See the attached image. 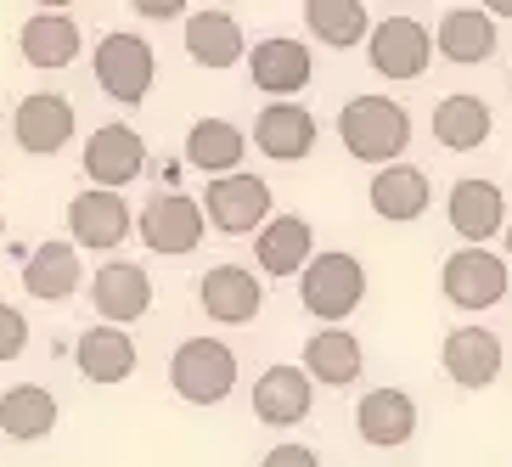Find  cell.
Masks as SVG:
<instances>
[{"mask_svg": "<svg viewBox=\"0 0 512 467\" xmlns=\"http://www.w3.org/2000/svg\"><path fill=\"white\" fill-rule=\"evenodd\" d=\"M338 136H344L349 158H361L372 169H389L411 147V113L400 102H389V96H355L338 113Z\"/></svg>", "mask_w": 512, "mask_h": 467, "instance_id": "6da1fadb", "label": "cell"}, {"mask_svg": "<svg viewBox=\"0 0 512 467\" xmlns=\"http://www.w3.org/2000/svg\"><path fill=\"white\" fill-rule=\"evenodd\" d=\"M299 299H304V310H310L316 321L338 327V321H349L355 310H361V299H366V265L355 254H344V248L316 254L299 271Z\"/></svg>", "mask_w": 512, "mask_h": 467, "instance_id": "7a4b0ae2", "label": "cell"}, {"mask_svg": "<svg viewBox=\"0 0 512 467\" xmlns=\"http://www.w3.org/2000/svg\"><path fill=\"white\" fill-rule=\"evenodd\" d=\"M169 389L181 394L186 406H220L237 389V355L220 338H186L169 355Z\"/></svg>", "mask_w": 512, "mask_h": 467, "instance_id": "3957f363", "label": "cell"}, {"mask_svg": "<svg viewBox=\"0 0 512 467\" xmlns=\"http://www.w3.org/2000/svg\"><path fill=\"white\" fill-rule=\"evenodd\" d=\"M91 62H96V85H102L113 102H124V107L147 102L152 79H158V57H152V46L141 40V34H130V29L107 34Z\"/></svg>", "mask_w": 512, "mask_h": 467, "instance_id": "277c9868", "label": "cell"}, {"mask_svg": "<svg viewBox=\"0 0 512 467\" xmlns=\"http://www.w3.org/2000/svg\"><path fill=\"white\" fill-rule=\"evenodd\" d=\"M197 209H203V220H209L214 231L248 237V231H259L265 220H271V186L259 181V175H248V169H237V175L209 181V192H203Z\"/></svg>", "mask_w": 512, "mask_h": 467, "instance_id": "5b68a950", "label": "cell"}, {"mask_svg": "<svg viewBox=\"0 0 512 467\" xmlns=\"http://www.w3.org/2000/svg\"><path fill=\"white\" fill-rule=\"evenodd\" d=\"M366 62L383 79H422L434 62V34L422 29L417 17H383L366 34Z\"/></svg>", "mask_w": 512, "mask_h": 467, "instance_id": "8992f818", "label": "cell"}, {"mask_svg": "<svg viewBox=\"0 0 512 467\" xmlns=\"http://www.w3.org/2000/svg\"><path fill=\"white\" fill-rule=\"evenodd\" d=\"M439 287L456 310H496L507 299V259L490 248H456L439 271Z\"/></svg>", "mask_w": 512, "mask_h": 467, "instance_id": "52a82bcc", "label": "cell"}, {"mask_svg": "<svg viewBox=\"0 0 512 467\" xmlns=\"http://www.w3.org/2000/svg\"><path fill=\"white\" fill-rule=\"evenodd\" d=\"M203 209H197V197H186V192H158L147 203V209L136 214V231H141V242H147L152 254H169V259H186L203 242Z\"/></svg>", "mask_w": 512, "mask_h": 467, "instance_id": "ba28073f", "label": "cell"}, {"mask_svg": "<svg viewBox=\"0 0 512 467\" xmlns=\"http://www.w3.org/2000/svg\"><path fill=\"white\" fill-rule=\"evenodd\" d=\"M79 158H85V175H91L96 192H124L147 169V141L130 124H102V130H91Z\"/></svg>", "mask_w": 512, "mask_h": 467, "instance_id": "9c48e42d", "label": "cell"}, {"mask_svg": "<svg viewBox=\"0 0 512 467\" xmlns=\"http://www.w3.org/2000/svg\"><path fill=\"white\" fill-rule=\"evenodd\" d=\"M130 226H136V214H130V203H124V192H79L74 203H68V237H74V248H96V254H113L124 237H130Z\"/></svg>", "mask_w": 512, "mask_h": 467, "instance_id": "30bf717a", "label": "cell"}, {"mask_svg": "<svg viewBox=\"0 0 512 467\" xmlns=\"http://www.w3.org/2000/svg\"><path fill=\"white\" fill-rule=\"evenodd\" d=\"M445 214H451V231L456 237H467V248H484L490 237H501L507 231V192H501L496 181H456L451 186V203H445Z\"/></svg>", "mask_w": 512, "mask_h": 467, "instance_id": "8fae6325", "label": "cell"}, {"mask_svg": "<svg viewBox=\"0 0 512 467\" xmlns=\"http://www.w3.org/2000/svg\"><path fill=\"white\" fill-rule=\"evenodd\" d=\"M12 136L23 152H34V158H51V152H62L68 141H74V102L57 91H40V96H23L12 113Z\"/></svg>", "mask_w": 512, "mask_h": 467, "instance_id": "7c38bea8", "label": "cell"}, {"mask_svg": "<svg viewBox=\"0 0 512 467\" xmlns=\"http://www.w3.org/2000/svg\"><path fill=\"white\" fill-rule=\"evenodd\" d=\"M254 147L271 164H299L316 147V113L299 102H265L254 119Z\"/></svg>", "mask_w": 512, "mask_h": 467, "instance_id": "4fadbf2b", "label": "cell"}, {"mask_svg": "<svg viewBox=\"0 0 512 467\" xmlns=\"http://www.w3.org/2000/svg\"><path fill=\"white\" fill-rule=\"evenodd\" d=\"M91 304L102 310L107 327H130V321H141L152 310V282L141 265H130V259H107L102 271L91 276Z\"/></svg>", "mask_w": 512, "mask_h": 467, "instance_id": "5bb4252c", "label": "cell"}, {"mask_svg": "<svg viewBox=\"0 0 512 467\" xmlns=\"http://www.w3.org/2000/svg\"><path fill=\"white\" fill-rule=\"evenodd\" d=\"M316 74V62H310V46L299 40H287V34H271V40H259L248 51V79H254V91L265 96H299Z\"/></svg>", "mask_w": 512, "mask_h": 467, "instance_id": "9a60e30c", "label": "cell"}, {"mask_svg": "<svg viewBox=\"0 0 512 467\" xmlns=\"http://www.w3.org/2000/svg\"><path fill=\"white\" fill-rule=\"evenodd\" d=\"M197 304L220 327H242V321L259 316L265 287L254 282V271H242V265H214L209 276H197Z\"/></svg>", "mask_w": 512, "mask_h": 467, "instance_id": "2e32d148", "label": "cell"}, {"mask_svg": "<svg viewBox=\"0 0 512 467\" xmlns=\"http://www.w3.org/2000/svg\"><path fill=\"white\" fill-rule=\"evenodd\" d=\"M439 361H445L456 389H490L501 377L507 349H501V338L490 327H456L451 338H445V349H439Z\"/></svg>", "mask_w": 512, "mask_h": 467, "instance_id": "e0dca14e", "label": "cell"}, {"mask_svg": "<svg viewBox=\"0 0 512 467\" xmlns=\"http://www.w3.org/2000/svg\"><path fill=\"white\" fill-rule=\"evenodd\" d=\"M355 434L377 451H400L411 445L417 434V400L406 389H372L361 394V406H355Z\"/></svg>", "mask_w": 512, "mask_h": 467, "instance_id": "ac0fdd59", "label": "cell"}, {"mask_svg": "<svg viewBox=\"0 0 512 467\" xmlns=\"http://www.w3.org/2000/svg\"><path fill=\"white\" fill-rule=\"evenodd\" d=\"M254 254L265 276H299L316 259V231H310L304 214H271L254 237Z\"/></svg>", "mask_w": 512, "mask_h": 467, "instance_id": "d6986e66", "label": "cell"}, {"mask_svg": "<svg viewBox=\"0 0 512 467\" xmlns=\"http://www.w3.org/2000/svg\"><path fill=\"white\" fill-rule=\"evenodd\" d=\"M361 372H366V349H361V338H355V332H344V327L310 332V344H304V377H310V383L349 389Z\"/></svg>", "mask_w": 512, "mask_h": 467, "instance_id": "ffe728a7", "label": "cell"}, {"mask_svg": "<svg viewBox=\"0 0 512 467\" xmlns=\"http://www.w3.org/2000/svg\"><path fill=\"white\" fill-rule=\"evenodd\" d=\"M428 203H434V192H428V175L417 164H389L372 175V214L377 220L411 226V220L428 214Z\"/></svg>", "mask_w": 512, "mask_h": 467, "instance_id": "44dd1931", "label": "cell"}, {"mask_svg": "<svg viewBox=\"0 0 512 467\" xmlns=\"http://www.w3.org/2000/svg\"><path fill=\"white\" fill-rule=\"evenodd\" d=\"M186 57L197 68H237L248 57V40H242V23L231 12H192L186 17Z\"/></svg>", "mask_w": 512, "mask_h": 467, "instance_id": "7402d4cb", "label": "cell"}, {"mask_svg": "<svg viewBox=\"0 0 512 467\" xmlns=\"http://www.w3.org/2000/svg\"><path fill=\"white\" fill-rule=\"evenodd\" d=\"M85 282V265H79V248L74 242H40L29 254V265H23V287H29V299H46V304H62L74 299V287Z\"/></svg>", "mask_w": 512, "mask_h": 467, "instance_id": "603a6c76", "label": "cell"}, {"mask_svg": "<svg viewBox=\"0 0 512 467\" xmlns=\"http://www.w3.org/2000/svg\"><path fill=\"white\" fill-rule=\"evenodd\" d=\"M310 400H316V383H310L299 366H271V372L254 383V417L271 422V428L304 422L310 417Z\"/></svg>", "mask_w": 512, "mask_h": 467, "instance_id": "cb8c5ba5", "label": "cell"}, {"mask_svg": "<svg viewBox=\"0 0 512 467\" xmlns=\"http://www.w3.org/2000/svg\"><path fill=\"white\" fill-rule=\"evenodd\" d=\"M74 355H79V372L91 383H124V377H136V361H141L136 338L124 327H85Z\"/></svg>", "mask_w": 512, "mask_h": 467, "instance_id": "d4e9b609", "label": "cell"}, {"mask_svg": "<svg viewBox=\"0 0 512 467\" xmlns=\"http://www.w3.org/2000/svg\"><path fill=\"white\" fill-rule=\"evenodd\" d=\"M434 46H439V57H445V62H462V68L490 62V57H496V17H484L479 6H456V12L439 17Z\"/></svg>", "mask_w": 512, "mask_h": 467, "instance_id": "484cf974", "label": "cell"}, {"mask_svg": "<svg viewBox=\"0 0 512 467\" xmlns=\"http://www.w3.org/2000/svg\"><path fill=\"white\" fill-rule=\"evenodd\" d=\"M17 46H23V62L57 74V68H68V62L79 57L85 40H79V23L68 12H34L29 23H23V34H17Z\"/></svg>", "mask_w": 512, "mask_h": 467, "instance_id": "4316f807", "label": "cell"}, {"mask_svg": "<svg viewBox=\"0 0 512 467\" xmlns=\"http://www.w3.org/2000/svg\"><path fill=\"white\" fill-rule=\"evenodd\" d=\"M490 130H496V119H490L484 96H473V91H456L434 107V141L451 152H479L490 141Z\"/></svg>", "mask_w": 512, "mask_h": 467, "instance_id": "83f0119b", "label": "cell"}, {"mask_svg": "<svg viewBox=\"0 0 512 467\" xmlns=\"http://www.w3.org/2000/svg\"><path fill=\"white\" fill-rule=\"evenodd\" d=\"M242 152H248V136H242L231 119H197L192 136H186V164L203 169L209 181H220V175H237Z\"/></svg>", "mask_w": 512, "mask_h": 467, "instance_id": "f1b7e54d", "label": "cell"}, {"mask_svg": "<svg viewBox=\"0 0 512 467\" xmlns=\"http://www.w3.org/2000/svg\"><path fill=\"white\" fill-rule=\"evenodd\" d=\"M62 406L57 394L46 389V383H17V389L0 394V428H6V439H46L51 428H57Z\"/></svg>", "mask_w": 512, "mask_h": 467, "instance_id": "f546056e", "label": "cell"}, {"mask_svg": "<svg viewBox=\"0 0 512 467\" xmlns=\"http://www.w3.org/2000/svg\"><path fill=\"white\" fill-rule=\"evenodd\" d=\"M304 23H310V34L332 51L361 46L366 34H372V17H366L361 0H304Z\"/></svg>", "mask_w": 512, "mask_h": 467, "instance_id": "4dcf8cb0", "label": "cell"}, {"mask_svg": "<svg viewBox=\"0 0 512 467\" xmlns=\"http://www.w3.org/2000/svg\"><path fill=\"white\" fill-rule=\"evenodd\" d=\"M29 349V321L17 304H0V361H17Z\"/></svg>", "mask_w": 512, "mask_h": 467, "instance_id": "1f68e13d", "label": "cell"}, {"mask_svg": "<svg viewBox=\"0 0 512 467\" xmlns=\"http://www.w3.org/2000/svg\"><path fill=\"white\" fill-rule=\"evenodd\" d=\"M259 467H321V456L310 445H271Z\"/></svg>", "mask_w": 512, "mask_h": 467, "instance_id": "d6a6232c", "label": "cell"}, {"mask_svg": "<svg viewBox=\"0 0 512 467\" xmlns=\"http://www.w3.org/2000/svg\"><path fill=\"white\" fill-rule=\"evenodd\" d=\"M141 17H152V23H169V17H181L186 12V0H130Z\"/></svg>", "mask_w": 512, "mask_h": 467, "instance_id": "836d02e7", "label": "cell"}, {"mask_svg": "<svg viewBox=\"0 0 512 467\" xmlns=\"http://www.w3.org/2000/svg\"><path fill=\"white\" fill-rule=\"evenodd\" d=\"M484 17H512V0H484Z\"/></svg>", "mask_w": 512, "mask_h": 467, "instance_id": "e575fe53", "label": "cell"}, {"mask_svg": "<svg viewBox=\"0 0 512 467\" xmlns=\"http://www.w3.org/2000/svg\"><path fill=\"white\" fill-rule=\"evenodd\" d=\"M34 6H46V12H62V6H74V0H34Z\"/></svg>", "mask_w": 512, "mask_h": 467, "instance_id": "d590c367", "label": "cell"}, {"mask_svg": "<svg viewBox=\"0 0 512 467\" xmlns=\"http://www.w3.org/2000/svg\"><path fill=\"white\" fill-rule=\"evenodd\" d=\"M507 259H512V226H507Z\"/></svg>", "mask_w": 512, "mask_h": 467, "instance_id": "8d00e7d4", "label": "cell"}, {"mask_svg": "<svg viewBox=\"0 0 512 467\" xmlns=\"http://www.w3.org/2000/svg\"><path fill=\"white\" fill-rule=\"evenodd\" d=\"M0 237H6V214H0Z\"/></svg>", "mask_w": 512, "mask_h": 467, "instance_id": "74e56055", "label": "cell"}, {"mask_svg": "<svg viewBox=\"0 0 512 467\" xmlns=\"http://www.w3.org/2000/svg\"><path fill=\"white\" fill-rule=\"evenodd\" d=\"M507 85H512V74H507Z\"/></svg>", "mask_w": 512, "mask_h": 467, "instance_id": "f35d334b", "label": "cell"}, {"mask_svg": "<svg viewBox=\"0 0 512 467\" xmlns=\"http://www.w3.org/2000/svg\"><path fill=\"white\" fill-rule=\"evenodd\" d=\"M406 6H411V0H406Z\"/></svg>", "mask_w": 512, "mask_h": 467, "instance_id": "ab89813d", "label": "cell"}]
</instances>
